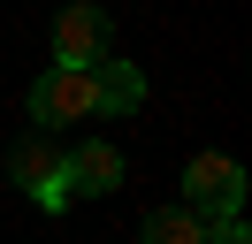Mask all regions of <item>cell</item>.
<instances>
[{"label": "cell", "instance_id": "obj_3", "mask_svg": "<svg viewBox=\"0 0 252 244\" xmlns=\"http://www.w3.org/2000/svg\"><path fill=\"white\" fill-rule=\"evenodd\" d=\"M8 176H16V183H23V191H31V198H38L46 214H62V206H69V183H62V152H54L46 137H23V145L8 152Z\"/></svg>", "mask_w": 252, "mask_h": 244}, {"label": "cell", "instance_id": "obj_7", "mask_svg": "<svg viewBox=\"0 0 252 244\" xmlns=\"http://www.w3.org/2000/svg\"><path fill=\"white\" fill-rule=\"evenodd\" d=\"M138 244H206V221L191 206H160V214L138 221Z\"/></svg>", "mask_w": 252, "mask_h": 244}, {"label": "cell", "instance_id": "obj_2", "mask_svg": "<svg viewBox=\"0 0 252 244\" xmlns=\"http://www.w3.org/2000/svg\"><path fill=\"white\" fill-rule=\"evenodd\" d=\"M184 191H191V214H214V221H229L237 206H245V168L221 160V152H199V160L184 168Z\"/></svg>", "mask_w": 252, "mask_h": 244}, {"label": "cell", "instance_id": "obj_5", "mask_svg": "<svg viewBox=\"0 0 252 244\" xmlns=\"http://www.w3.org/2000/svg\"><path fill=\"white\" fill-rule=\"evenodd\" d=\"M62 183H69V191H115V183H123V152H115V145H99V137H84V145L77 152H62Z\"/></svg>", "mask_w": 252, "mask_h": 244}, {"label": "cell", "instance_id": "obj_6", "mask_svg": "<svg viewBox=\"0 0 252 244\" xmlns=\"http://www.w3.org/2000/svg\"><path fill=\"white\" fill-rule=\"evenodd\" d=\"M92 84H99V115H130V107L145 99L138 61H99V69H92Z\"/></svg>", "mask_w": 252, "mask_h": 244}, {"label": "cell", "instance_id": "obj_8", "mask_svg": "<svg viewBox=\"0 0 252 244\" xmlns=\"http://www.w3.org/2000/svg\"><path fill=\"white\" fill-rule=\"evenodd\" d=\"M206 244H252V237H245V221L229 214V221H214V229H206Z\"/></svg>", "mask_w": 252, "mask_h": 244}, {"label": "cell", "instance_id": "obj_4", "mask_svg": "<svg viewBox=\"0 0 252 244\" xmlns=\"http://www.w3.org/2000/svg\"><path fill=\"white\" fill-rule=\"evenodd\" d=\"M107 61V15L99 8H69L54 23V69H99Z\"/></svg>", "mask_w": 252, "mask_h": 244}, {"label": "cell", "instance_id": "obj_1", "mask_svg": "<svg viewBox=\"0 0 252 244\" xmlns=\"http://www.w3.org/2000/svg\"><path fill=\"white\" fill-rule=\"evenodd\" d=\"M31 115H38V122H84V115H99L92 69H46V76L31 84Z\"/></svg>", "mask_w": 252, "mask_h": 244}]
</instances>
